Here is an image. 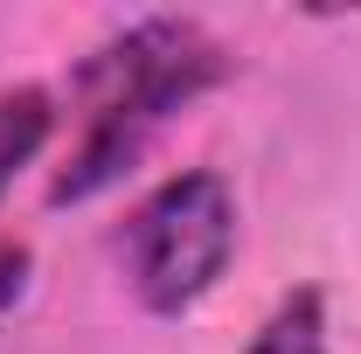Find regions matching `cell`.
<instances>
[{
  "mask_svg": "<svg viewBox=\"0 0 361 354\" xmlns=\"http://www.w3.org/2000/svg\"><path fill=\"white\" fill-rule=\"evenodd\" d=\"M223 77H229V49L188 14H139L126 28H111L70 77L77 133L49 181V202L70 209V202L104 195L111 181H126L139 167V153Z\"/></svg>",
  "mask_w": 361,
  "mask_h": 354,
  "instance_id": "obj_1",
  "label": "cell"
},
{
  "mask_svg": "<svg viewBox=\"0 0 361 354\" xmlns=\"http://www.w3.org/2000/svg\"><path fill=\"white\" fill-rule=\"evenodd\" d=\"M236 236H243V209H236V188L216 167L167 174L160 188L139 195V209L118 229L133 299L153 319L195 312L223 285V271L236 264Z\"/></svg>",
  "mask_w": 361,
  "mask_h": 354,
  "instance_id": "obj_2",
  "label": "cell"
},
{
  "mask_svg": "<svg viewBox=\"0 0 361 354\" xmlns=\"http://www.w3.org/2000/svg\"><path fill=\"white\" fill-rule=\"evenodd\" d=\"M56 118H63V111H56V97H49L42 84H0V202H7V188L49 153Z\"/></svg>",
  "mask_w": 361,
  "mask_h": 354,
  "instance_id": "obj_3",
  "label": "cell"
},
{
  "mask_svg": "<svg viewBox=\"0 0 361 354\" xmlns=\"http://www.w3.org/2000/svg\"><path fill=\"white\" fill-rule=\"evenodd\" d=\"M243 354H334V334H326V299H319V285H299V292H285L278 306L257 319V334H250V348Z\"/></svg>",
  "mask_w": 361,
  "mask_h": 354,
  "instance_id": "obj_4",
  "label": "cell"
},
{
  "mask_svg": "<svg viewBox=\"0 0 361 354\" xmlns=\"http://www.w3.org/2000/svg\"><path fill=\"white\" fill-rule=\"evenodd\" d=\"M28 285H35V250L21 236H0V326L28 306Z\"/></svg>",
  "mask_w": 361,
  "mask_h": 354,
  "instance_id": "obj_5",
  "label": "cell"
}]
</instances>
